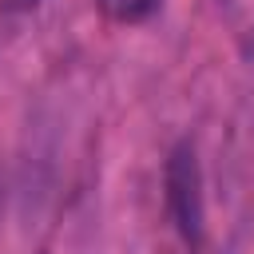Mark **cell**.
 Here are the masks:
<instances>
[{
    "instance_id": "1",
    "label": "cell",
    "mask_w": 254,
    "mask_h": 254,
    "mask_svg": "<svg viewBox=\"0 0 254 254\" xmlns=\"http://www.w3.org/2000/svg\"><path fill=\"white\" fill-rule=\"evenodd\" d=\"M163 198H167V214H171L175 230L183 234V242L198 246V238H202V171H198V155H194L190 139L175 143V151L167 155Z\"/></svg>"
},
{
    "instance_id": "2",
    "label": "cell",
    "mask_w": 254,
    "mask_h": 254,
    "mask_svg": "<svg viewBox=\"0 0 254 254\" xmlns=\"http://www.w3.org/2000/svg\"><path fill=\"white\" fill-rule=\"evenodd\" d=\"M99 4V12L107 16V20H115V24H143L155 8H159V0H95Z\"/></svg>"
},
{
    "instance_id": "3",
    "label": "cell",
    "mask_w": 254,
    "mask_h": 254,
    "mask_svg": "<svg viewBox=\"0 0 254 254\" xmlns=\"http://www.w3.org/2000/svg\"><path fill=\"white\" fill-rule=\"evenodd\" d=\"M32 4H40V0H8V8H32Z\"/></svg>"
}]
</instances>
